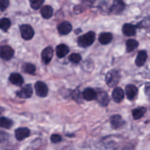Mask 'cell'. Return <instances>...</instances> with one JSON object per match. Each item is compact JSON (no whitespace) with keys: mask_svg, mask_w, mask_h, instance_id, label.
Here are the masks:
<instances>
[{"mask_svg":"<svg viewBox=\"0 0 150 150\" xmlns=\"http://www.w3.org/2000/svg\"><path fill=\"white\" fill-rule=\"evenodd\" d=\"M146 58H148V53H146V51H141L136 57V65L137 66H142V65L146 62Z\"/></svg>","mask_w":150,"mask_h":150,"instance_id":"e0dca14e","label":"cell"},{"mask_svg":"<svg viewBox=\"0 0 150 150\" xmlns=\"http://www.w3.org/2000/svg\"><path fill=\"white\" fill-rule=\"evenodd\" d=\"M83 98L87 100V101H92V100H96V91L92 89V88H87L83 91L82 93Z\"/></svg>","mask_w":150,"mask_h":150,"instance_id":"7c38bea8","label":"cell"},{"mask_svg":"<svg viewBox=\"0 0 150 150\" xmlns=\"http://www.w3.org/2000/svg\"><path fill=\"white\" fill-rule=\"evenodd\" d=\"M12 124H13V122L11 119H8V118L5 117H0V128H11Z\"/></svg>","mask_w":150,"mask_h":150,"instance_id":"7402d4cb","label":"cell"},{"mask_svg":"<svg viewBox=\"0 0 150 150\" xmlns=\"http://www.w3.org/2000/svg\"><path fill=\"white\" fill-rule=\"evenodd\" d=\"M95 38H96L95 33H92V31H91V33H87L78 39V44L80 47H89L93 42H95Z\"/></svg>","mask_w":150,"mask_h":150,"instance_id":"6da1fadb","label":"cell"},{"mask_svg":"<svg viewBox=\"0 0 150 150\" xmlns=\"http://www.w3.org/2000/svg\"><path fill=\"white\" fill-rule=\"evenodd\" d=\"M0 111H1V108H0Z\"/></svg>","mask_w":150,"mask_h":150,"instance_id":"d6a6232c","label":"cell"},{"mask_svg":"<svg viewBox=\"0 0 150 150\" xmlns=\"http://www.w3.org/2000/svg\"><path fill=\"white\" fill-rule=\"evenodd\" d=\"M9 27H11V21H9L8 18H1V20H0V29L7 31Z\"/></svg>","mask_w":150,"mask_h":150,"instance_id":"484cf974","label":"cell"},{"mask_svg":"<svg viewBox=\"0 0 150 150\" xmlns=\"http://www.w3.org/2000/svg\"><path fill=\"white\" fill-rule=\"evenodd\" d=\"M96 98H97L98 104L102 106H106L109 104V96L105 91H100V92H96Z\"/></svg>","mask_w":150,"mask_h":150,"instance_id":"8992f818","label":"cell"},{"mask_svg":"<svg viewBox=\"0 0 150 150\" xmlns=\"http://www.w3.org/2000/svg\"><path fill=\"white\" fill-rule=\"evenodd\" d=\"M119 79H120V75L117 70H112L110 71L108 75H106V83L111 87H115L118 83H119Z\"/></svg>","mask_w":150,"mask_h":150,"instance_id":"7a4b0ae2","label":"cell"},{"mask_svg":"<svg viewBox=\"0 0 150 150\" xmlns=\"http://www.w3.org/2000/svg\"><path fill=\"white\" fill-rule=\"evenodd\" d=\"M9 82H11L12 84H14V86H22L23 84V78L22 75L20 74H12L11 76H9Z\"/></svg>","mask_w":150,"mask_h":150,"instance_id":"5bb4252c","label":"cell"},{"mask_svg":"<svg viewBox=\"0 0 150 150\" xmlns=\"http://www.w3.org/2000/svg\"><path fill=\"white\" fill-rule=\"evenodd\" d=\"M123 33H124V35H127V36H133L136 34V27L133 26V25L126 23L123 26Z\"/></svg>","mask_w":150,"mask_h":150,"instance_id":"ac0fdd59","label":"cell"},{"mask_svg":"<svg viewBox=\"0 0 150 150\" xmlns=\"http://www.w3.org/2000/svg\"><path fill=\"white\" fill-rule=\"evenodd\" d=\"M8 5H9V0H0V12L5 11V8H7Z\"/></svg>","mask_w":150,"mask_h":150,"instance_id":"f1b7e54d","label":"cell"},{"mask_svg":"<svg viewBox=\"0 0 150 150\" xmlns=\"http://www.w3.org/2000/svg\"><path fill=\"white\" fill-rule=\"evenodd\" d=\"M123 9H124V3L122 0H114V4L111 7L112 13H120Z\"/></svg>","mask_w":150,"mask_h":150,"instance_id":"2e32d148","label":"cell"},{"mask_svg":"<svg viewBox=\"0 0 150 150\" xmlns=\"http://www.w3.org/2000/svg\"><path fill=\"white\" fill-rule=\"evenodd\" d=\"M67 52H69V47L67 45H65V44H60V45H57V48H56V54H57V57H65V56L67 54Z\"/></svg>","mask_w":150,"mask_h":150,"instance_id":"9a60e30c","label":"cell"},{"mask_svg":"<svg viewBox=\"0 0 150 150\" xmlns=\"http://www.w3.org/2000/svg\"><path fill=\"white\" fill-rule=\"evenodd\" d=\"M137 45H139L137 40L129 39V40L127 42V44H126V48H127V51H128V52H131V51H133V49H136V48H137Z\"/></svg>","mask_w":150,"mask_h":150,"instance_id":"cb8c5ba5","label":"cell"},{"mask_svg":"<svg viewBox=\"0 0 150 150\" xmlns=\"http://www.w3.org/2000/svg\"><path fill=\"white\" fill-rule=\"evenodd\" d=\"M110 122H111L112 128H119V127H122V124H123V118H122L120 115H112Z\"/></svg>","mask_w":150,"mask_h":150,"instance_id":"d6986e66","label":"cell"},{"mask_svg":"<svg viewBox=\"0 0 150 150\" xmlns=\"http://www.w3.org/2000/svg\"><path fill=\"white\" fill-rule=\"evenodd\" d=\"M111 40H112V35L110 33H102L100 35V43L101 44H109Z\"/></svg>","mask_w":150,"mask_h":150,"instance_id":"44dd1931","label":"cell"},{"mask_svg":"<svg viewBox=\"0 0 150 150\" xmlns=\"http://www.w3.org/2000/svg\"><path fill=\"white\" fill-rule=\"evenodd\" d=\"M5 140H7V135H5L4 132H1V131H0V142L5 141Z\"/></svg>","mask_w":150,"mask_h":150,"instance_id":"4dcf8cb0","label":"cell"},{"mask_svg":"<svg viewBox=\"0 0 150 150\" xmlns=\"http://www.w3.org/2000/svg\"><path fill=\"white\" fill-rule=\"evenodd\" d=\"M35 92L40 97H45V96L48 95V87L43 82H36L35 83Z\"/></svg>","mask_w":150,"mask_h":150,"instance_id":"5b68a950","label":"cell"},{"mask_svg":"<svg viewBox=\"0 0 150 150\" xmlns=\"http://www.w3.org/2000/svg\"><path fill=\"white\" fill-rule=\"evenodd\" d=\"M53 57V49L51 48V47H47V48L44 49V51L42 52V60L44 64H49Z\"/></svg>","mask_w":150,"mask_h":150,"instance_id":"52a82bcc","label":"cell"},{"mask_svg":"<svg viewBox=\"0 0 150 150\" xmlns=\"http://www.w3.org/2000/svg\"><path fill=\"white\" fill-rule=\"evenodd\" d=\"M74 98L76 100V101H80V97H79V95H76V92H74Z\"/></svg>","mask_w":150,"mask_h":150,"instance_id":"1f68e13d","label":"cell"},{"mask_svg":"<svg viewBox=\"0 0 150 150\" xmlns=\"http://www.w3.org/2000/svg\"><path fill=\"white\" fill-rule=\"evenodd\" d=\"M18 96L22 98H29L31 97V95H33V88H31V86H29V84H26V86L23 87L22 89L20 91V92H17Z\"/></svg>","mask_w":150,"mask_h":150,"instance_id":"8fae6325","label":"cell"},{"mask_svg":"<svg viewBox=\"0 0 150 150\" xmlns=\"http://www.w3.org/2000/svg\"><path fill=\"white\" fill-rule=\"evenodd\" d=\"M35 65L34 64H25L23 65V71L27 74H35Z\"/></svg>","mask_w":150,"mask_h":150,"instance_id":"d4e9b609","label":"cell"},{"mask_svg":"<svg viewBox=\"0 0 150 150\" xmlns=\"http://www.w3.org/2000/svg\"><path fill=\"white\" fill-rule=\"evenodd\" d=\"M51 141H52L53 144L60 142V141H61V136L58 135V133H54V135H52V137H51Z\"/></svg>","mask_w":150,"mask_h":150,"instance_id":"f546056e","label":"cell"},{"mask_svg":"<svg viewBox=\"0 0 150 150\" xmlns=\"http://www.w3.org/2000/svg\"><path fill=\"white\" fill-rule=\"evenodd\" d=\"M20 30H21V36H22L23 39H26V40L33 39V36H34V29L30 26V25H22Z\"/></svg>","mask_w":150,"mask_h":150,"instance_id":"277c9868","label":"cell"},{"mask_svg":"<svg viewBox=\"0 0 150 150\" xmlns=\"http://www.w3.org/2000/svg\"><path fill=\"white\" fill-rule=\"evenodd\" d=\"M137 93H139V91H137L136 87H135V86H132V84H129V86H127L124 95L127 96V98H128V100H133V98H136Z\"/></svg>","mask_w":150,"mask_h":150,"instance_id":"ba28073f","label":"cell"},{"mask_svg":"<svg viewBox=\"0 0 150 150\" xmlns=\"http://www.w3.org/2000/svg\"><path fill=\"white\" fill-rule=\"evenodd\" d=\"M43 1H44V0H30L31 8H34V9L40 8V7H42V5H43Z\"/></svg>","mask_w":150,"mask_h":150,"instance_id":"83f0119b","label":"cell"},{"mask_svg":"<svg viewBox=\"0 0 150 150\" xmlns=\"http://www.w3.org/2000/svg\"><path fill=\"white\" fill-rule=\"evenodd\" d=\"M123 98H124V91L119 88V87H115L114 91H112V100L115 102H120Z\"/></svg>","mask_w":150,"mask_h":150,"instance_id":"30bf717a","label":"cell"},{"mask_svg":"<svg viewBox=\"0 0 150 150\" xmlns=\"http://www.w3.org/2000/svg\"><path fill=\"white\" fill-rule=\"evenodd\" d=\"M146 112V109L145 108H139V109H135V110L132 111V115L135 119H140V118L144 117V114Z\"/></svg>","mask_w":150,"mask_h":150,"instance_id":"603a6c76","label":"cell"},{"mask_svg":"<svg viewBox=\"0 0 150 150\" xmlns=\"http://www.w3.org/2000/svg\"><path fill=\"white\" fill-rule=\"evenodd\" d=\"M69 60L71 62H74V64H78V62L82 61V57H80V54H78V53H71V54L69 56Z\"/></svg>","mask_w":150,"mask_h":150,"instance_id":"4316f807","label":"cell"},{"mask_svg":"<svg viewBox=\"0 0 150 150\" xmlns=\"http://www.w3.org/2000/svg\"><path fill=\"white\" fill-rule=\"evenodd\" d=\"M13 54H14V51L12 47H9V45L0 47V57H1L3 60H11V58L13 57Z\"/></svg>","mask_w":150,"mask_h":150,"instance_id":"3957f363","label":"cell"},{"mask_svg":"<svg viewBox=\"0 0 150 150\" xmlns=\"http://www.w3.org/2000/svg\"><path fill=\"white\" fill-rule=\"evenodd\" d=\"M40 13H42V17L51 18L53 14V9H52V7H49V5H44V7H42V9H40Z\"/></svg>","mask_w":150,"mask_h":150,"instance_id":"ffe728a7","label":"cell"},{"mask_svg":"<svg viewBox=\"0 0 150 150\" xmlns=\"http://www.w3.org/2000/svg\"><path fill=\"white\" fill-rule=\"evenodd\" d=\"M71 30H73V27H71V25L69 22H62L58 25V33H60L61 35H67Z\"/></svg>","mask_w":150,"mask_h":150,"instance_id":"4fadbf2b","label":"cell"},{"mask_svg":"<svg viewBox=\"0 0 150 150\" xmlns=\"http://www.w3.org/2000/svg\"><path fill=\"white\" fill-rule=\"evenodd\" d=\"M16 139L17 140H23V139H26V137H29L30 136V129L29 128H18V129H16Z\"/></svg>","mask_w":150,"mask_h":150,"instance_id":"9c48e42d","label":"cell"}]
</instances>
